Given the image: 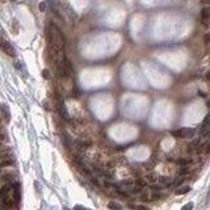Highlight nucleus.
Here are the masks:
<instances>
[{"mask_svg":"<svg viewBox=\"0 0 210 210\" xmlns=\"http://www.w3.org/2000/svg\"><path fill=\"white\" fill-rule=\"evenodd\" d=\"M0 112H2V114H3V117H4V120L8 121L11 120V113H9V109H8V106L6 105V104H2L0 105Z\"/></svg>","mask_w":210,"mask_h":210,"instance_id":"nucleus-4","label":"nucleus"},{"mask_svg":"<svg viewBox=\"0 0 210 210\" xmlns=\"http://www.w3.org/2000/svg\"><path fill=\"white\" fill-rule=\"evenodd\" d=\"M0 49L3 50V53H6L8 57H16V50L15 48L9 44L7 40L0 38Z\"/></svg>","mask_w":210,"mask_h":210,"instance_id":"nucleus-1","label":"nucleus"},{"mask_svg":"<svg viewBox=\"0 0 210 210\" xmlns=\"http://www.w3.org/2000/svg\"><path fill=\"white\" fill-rule=\"evenodd\" d=\"M204 41H205V44H208V41H209V34H205Z\"/></svg>","mask_w":210,"mask_h":210,"instance_id":"nucleus-12","label":"nucleus"},{"mask_svg":"<svg viewBox=\"0 0 210 210\" xmlns=\"http://www.w3.org/2000/svg\"><path fill=\"white\" fill-rule=\"evenodd\" d=\"M202 22H204V25H208L206 22H208V18H209V8H204L202 9Z\"/></svg>","mask_w":210,"mask_h":210,"instance_id":"nucleus-5","label":"nucleus"},{"mask_svg":"<svg viewBox=\"0 0 210 210\" xmlns=\"http://www.w3.org/2000/svg\"><path fill=\"white\" fill-rule=\"evenodd\" d=\"M11 2H16V0H11Z\"/></svg>","mask_w":210,"mask_h":210,"instance_id":"nucleus-15","label":"nucleus"},{"mask_svg":"<svg viewBox=\"0 0 210 210\" xmlns=\"http://www.w3.org/2000/svg\"><path fill=\"white\" fill-rule=\"evenodd\" d=\"M198 95H200V96H202V97H206V93L202 92V91H198Z\"/></svg>","mask_w":210,"mask_h":210,"instance_id":"nucleus-13","label":"nucleus"},{"mask_svg":"<svg viewBox=\"0 0 210 210\" xmlns=\"http://www.w3.org/2000/svg\"><path fill=\"white\" fill-rule=\"evenodd\" d=\"M108 206H109L110 209H121V205L116 204V202H113V201H110V202L108 204Z\"/></svg>","mask_w":210,"mask_h":210,"instance_id":"nucleus-7","label":"nucleus"},{"mask_svg":"<svg viewBox=\"0 0 210 210\" xmlns=\"http://www.w3.org/2000/svg\"><path fill=\"white\" fill-rule=\"evenodd\" d=\"M57 99H58V108H59V112H60V114H62V117L68 120V112L66 109V105H64V100L62 99L60 95L57 96Z\"/></svg>","mask_w":210,"mask_h":210,"instance_id":"nucleus-3","label":"nucleus"},{"mask_svg":"<svg viewBox=\"0 0 210 210\" xmlns=\"http://www.w3.org/2000/svg\"><path fill=\"white\" fill-rule=\"evenodd\" d=\"M174 134L176 135V137H179V138H192V137H194V129L181 128L179 130H176Z\"/></svg>","mask_w":210,"mask_h":210,"instance_id":"nucleus-2","label":"nucleus"},{"mask_svg":"<svg viewBox=\"0 0 210 210\" xmlns=\"http://www.w3.org/2000/svg\"><path fill=\"white\" fill-rule=\"evenodd\" d=\"M189 190H190V186H184V188H181V190H176V194H185Z\"/></svg>","mask_w":210,"mask_h":210,"instance_id":"nucleus-6","label":"nucleus"},{"mask_svg":"<svg viewBox=\"0 0 210 210\" xmlns=\"http://www.w3.org/2000/svg\"><path fill=\"white\" fill-rule=\"evenodd\" d=\"M45 9H46V4H45V3H41V4H40V11L44 12Z\"/></svg>","mask_w":210,"mask_h":210,"instance_id":"nucleus-11","label":"nucleus"},{"mask_svg":"<svg viewBox=\"0 0 210 210\" xmlns=\"http://www.w3.org/2000/svg\"><path fill=\"white\" fill-rule=\"evenodd\" d=\"M186 209H193V204L190 202V204H186V205H184V206H183V210H186Z\"/></svg>","mask_w":210,"mask_h":210,"instance_id":"nucleus-9","label":"nucleus"},{"mask_svg":"<svg viewBox=\"0 0 210 210\" xmlns=\"http://www.w3.org/2000/svg\"><path fill=\"white\" fill-rule=\"evenodd\" d=\"M49 70L48 68H45V70H42V75H44L45 79H50V75H49Z\"/></svg>","mask_w":210,"mask_h":210,"instance_id":"nucleus-8","label":"nucleus"},{"mask_svg":"<svg viewBox=\"0 0 210 210\" xmlns=\"http://www.w3.org/2000/svg\"><path fill=\"white\" fill-rule=\"evenodd\" d=\"M15 67L18 70V71H21V70H22V64H21V62H16V63H15Z\"/></svg>","mask_w":210,"mask_h":210,"instance_id":"nucleus-10","label":"nucleus"},{"mask_svg":"<svg viewBox=\"0 0 210 210\" xmlns=\"http://www.w3.org/2000/svg\"><path fill=\"white\" fill-rule=\"evenodd\" d=\"M202 3H204V4H208V3H209V0H202Z\"/></svg>","mask_w":210,"mask_h":210,"instance_id":"nucleus-14","label":"nucleus"}]
</instances>
